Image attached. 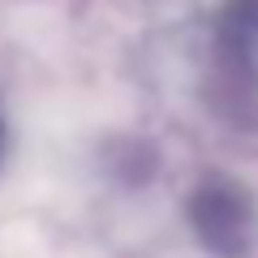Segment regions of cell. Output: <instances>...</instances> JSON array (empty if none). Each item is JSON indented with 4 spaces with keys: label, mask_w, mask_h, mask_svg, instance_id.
I'll list each match as a JSON object with an SVG mask.
<instances>
[{
    "label": "cell",
    "mask_w": 258,
    "mask_h": 258,
    "mask_svg": "<svg viewBox=\"0 0 258 258\" xmlns=\"http://www.w3.org/2000/svg\"><path fill=\"white\" fill-rule=\"evenodd\" d=\"M198 95L232 129H258V18L215 9L207 26V64Z\"/></svg>",
    "instance_id": "1"
},
{
    "label": "cell",
    "mask_w": 258,
    "mask_h": 258,
    "mask_svg": "<svg viewBox=\"0 0 258 258\" xmlns=\"http://www.w3.org/2000/svg\"><path fill=\"white\" fill-rule=\"evenodd\" d=\"M194 241L215 258H245L258 241V194L228 172H207L185 198Z\"/></svg>",
    "instance_id": "2"
},
{
    "label": "cell",
    "mask_w": 258,
    "mask_h": 258,
    "mask_svg": "<svg viewBox=\"0 0 258 258\" xmlns=\"http://www.w3.org/2000/svg\"><path fill=\"white\" fill-rule=\"evenodd\" d=\"M5 142L9 138H5V120H0V159H5Z\"/></svg>",
    "instance_id": "3"
}]
</instances>
